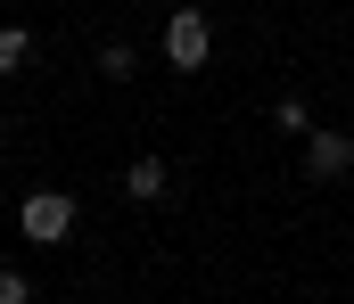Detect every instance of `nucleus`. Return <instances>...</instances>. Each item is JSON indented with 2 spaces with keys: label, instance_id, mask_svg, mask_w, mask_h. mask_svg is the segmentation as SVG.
Segmentation results:
<instances>
[{
  "label": "nucleus",
  "instance_id": "3",
  "mask_svg": "<svg viewBox=\"0 0 354 304\" xmlns=\"http://www.w3.org/2000/svg\"><path fill=\"white\" fill-rule=\"evenodd\" d=\"M305 173H313V181L354 173V132H313V140H305Z\"/></svg>",
  "mask_w": 354,
  "mask_h": 304
},
{
  "label": "nucleus",
  "instance_id": "8",
  "mask_svg": "<svg viewBox=\"0 0 354 304\" xmlns=\"http://www.w3.org/2000/svg\"><path fill=\"white\" fill-rule=\"evenodd\" d=\"M0 304H33V280L25 272H0Z\"/></svg>",
  "mask_w": 354,
  "mask_h": 304
},
{
  "label": "nucleus",
  "instance_id": "6",
  "mask_svg": "<svg viewBox=\"0 0 354 304\" xmlns=\"http://www.w3.org/2000/svg\"><path fill=\"white\" fill-rule=\"evenodd\" d=\"M33 58V33H17V25H0V74H17Z\"/></svg>",
  "mask_w": 354,
  "mask_h": 304
},
{
  "label": "nucleus",
  "instance_id": "7",
  "mask_svg": "<svg viewBox=\"0 0 354 304\" xmlns=\"http://www.w3.org/2000/svg\"><path fill=\"white\" fill-rule=\"evenodd\" d=\"M272 123H280V132H305V140H313V115H305V99H280V107H272Z\"/></svg>",
  "mask_w": 354,
  "mask_h": 304
},
{
  "label": "nucleus",
  "instance_id": "5",
  "mask_svg": "<svg viewBox=\"0 0 354 304\" xmlns=\"http://www.w3.org/2000/svg\"><path fill=\"white\" fill-rule=\"evenodd\" d=\"M99 74H107V83H132V74H140V50H132V41H107V50H99Z\"/></svg>",
  "mask_w": 354,
  "mask_h": 304
},
{
  "label": "nucleus",
  "instance_id": "1",
  "mask_svg": "<svg viewBox=\"0 0 354 304\" xmlns=\"http://www.w3.org/2000/svg\"><path fill=\"white\" fill-rule=\"evenodd\" d=\"M206 50H214L206 8H174V17H165V66H174V74H198V66H206Z\"/></svg>",
  "mask_w": 354,
  "mask_h": 304
},
{
  "label": "nucleus",
  "instance_id": "2",
  "mask_svg": "<svg viewBox=\"0 0 354 304\" xmlns=\"http://www.w3.org/2000/svg\"><path fill=\"white\" fill-rule=\"evenodd\" d=\"M17 222H25L33 247H58V239L75 230V198H66V190H33V198L17 205Z\"/></svg>",
  "mask_w": 354,
  "mask_h": 304
},
{
  "label": "nucleus",
  "instance_id": "4",
  "mask_svg": "<svg viewBox=\"0 0 354 304\" xmlns=\"http://www.w3.org/2000/svg\"><path fill=\"white\" fill-rule=\"evenodd\" d=\"M124 190H132V198H165V190H174V173H165V156H132V173H124Z\"/></svg>",
  "mask_w": 354,
  "mask_h": 304
}]
</instances>
